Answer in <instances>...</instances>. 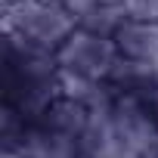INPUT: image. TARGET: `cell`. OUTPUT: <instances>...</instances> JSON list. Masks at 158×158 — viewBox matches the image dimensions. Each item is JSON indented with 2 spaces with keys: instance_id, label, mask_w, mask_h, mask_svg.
<instances>
[{
  "instance_id": "1",
  "label": "cell",
  "mask_w": 158,
  "mask_h": 158,
  "mask_svg": "<svg viewBox=\"0 0 158 158\" xmlns=\"http://www.w3.org/2000/svg\"><path fill=\"white\" fill-rule=\"evenodd\" d=\"M3 10H6L3 16L6 34L44 53H59V47L81 28V22L62 0H19Z\"/></svg>"
},
{
  "instance_id": "2",
  "label": "cell",
  "mask_w": 158,
  "mask_h": 158,
  "mask_svg": "<svg viewBox=\"0 0 158 158\" xmlns=\"http://www.w3.org/2000/svg\"><path fill=\"white\" fill-rule=\"evenodd\" d=\"M56 62H59L62 71L87 77V81H93V84H112V77H115V71L121 65V53H118L115 37L77 28L59 47Z\"/></svg>"
},
{
  "instance_id": "3",
  "label": "cell",
  "mask_w": 158,
  "mask_h": 158,
  "mask_svg": "<svg viewBox=\"0 0 158 158\" xmlns=\"http://www.w3.org/2000/svg\"><path fill=\"white\" fill-rule=\"evenodd\" d=\"M10 149H19L25 158H84L81 155V139L62 136V133L44 127L40 121L25 124L22 136Z\"/></svg>"
},
{
  "instance_id": "4",
  "label": "cell",
  "mask_w": 158,
  "mask_h": 158,
  "mask_svg": "<svg viewBox=\"0 0 158 158\" xmlns=\"http://www.w3.org/2000/svg\"><path fill=\"white\" fill-rule=\"evenodd\" d=\"M34 121H40L44 127H50V130H56L62 136L81 139L87 124H90V106L77 102V99H68V96H56Z\"/></svg>"
},
{
  "instance_id": "5",
  "label": "cell",
  "mask_w": 158,
  "mask_h": 158,
  "mask_svg": "<svg viewBox=\"0 0 158 158\" xmlns=\"http://www.w3.org/2000/svg\"><path fill=\"white\" fill-rule=\"evenodd\" d=\"M3 158H25V155H22L19 149H10V146H6V152H3Z\"/></svg>"
},
{
  "instance_id": "6",
  "label": "cell",
  "mask_w": 158,
  "mask_h": 158,
  "mask_svg": "<svg viewBox=\"0 0 158 158\" xmlns=\"http://www.w3.org/2000/svg\"><path fill=\"white\" fill-rule=\"evenodd\" d=\"M10 3H19V0H3V6H10Z\"/></svg>"
}]
</instances>
